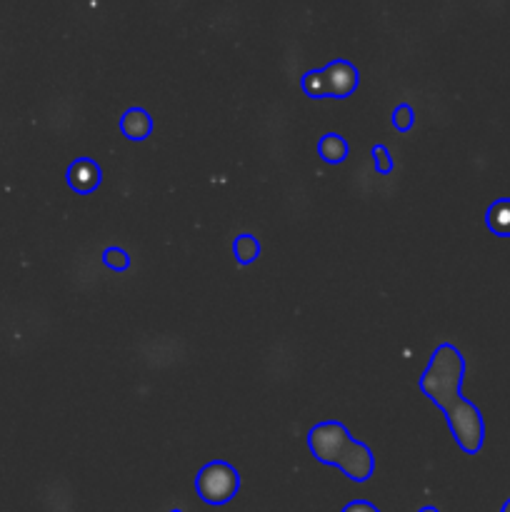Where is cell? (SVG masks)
I'll return each mask as SVG.
<instances>
[{
  "mask_svg": "<svg viewBox=\"0 0 510 512\" xmlns=\"http://www.w3.org/2000/svg\"><path fill=\"white\" fill-rule=\"evenodd\" d=\"M465 360L455 345L443 343L435 348L433 358H430L428 368L420 375L418 385L435 405L448 418L450 430H453L455 440L465 453L475 455L483 448V415L473 403L460 395V383H463Z\"/></svg>",
  "mask_w": 510,
  "mask_h": 512,
  "instance_id": "6da1fadb",
  "label": "cell"
},
{
  "mask_svg": "<svg viewBox=\"0 0 510 512\" xmlns=\"http://www.w3.org/2000/svg\"><path fill=\"white\" fill-rule=\"evenodd\" d=\"M303 90L310 98H345L358 88V70L348 60H333L323 70H310L303 75Z\"/></svg>",
  "mask_w": 510,
  "mask_h": 512,
  "instance_id": "7a4b0ae2",
  "label": "cell"
},
{
  "mask_svg": "<svg viewBox=\"0 0 510 512\" xmlns=\"http://www.w3.org/2000/svg\"><path fill=\"white\" fill-rule=\"evenodd\" d=\"M238 488L240 475L235 473L233 465L223 463V460H213V463L203 465L200 473L195 475V490L208 505H225L228 500H233Z\"/></svg>",
  "mask_w": 510,
  "mask_h": 512,
  "instance_id": "3957f363",
  "label": "cell"
},
{
  "mask_svg": "<svg viewBox=\"0 0 510 512\" xmlns=\"http://www.w3.org/2000/svg\"><path fill=\"white\" fill-rule=\"evenodd\" d=\"M350 433L343 423L338 420H328V423H318L308 435V445L313 450L315 458L325 465H338L340 455L345 453L350 443Z\"/></svg>",
  "mask_w": 510,
  "mask_h": 512,
  "instance_id": "277c9868",
  "label": "cell"
},
{
  "mask_svg": "<svg viewBox=\"0 0 510 512\" xmlns=\"http://www.w3.org/2000/svg\"><path fill=\"white\" fill-rule=\"evenodd\" d=\"M338 468L343 470L350 480H355V483H365V480L373 475V453H370L368 445L360 443V440H350L345 453L340 455Z\"/></svg>",
  "mask_w": 510,
  "mask_h": 512,
  "instance_id": "5b68a950",
  "label": "cell"
},
{
  "mask_svg": "<svg viewBox=\"0 0 510 512\" xmlns=\"http://www.w3.org/2000/svg\"><path fill=\"white\" fill-rule=\"evenodd\" d=\"M68 183L75 193H93L100 185V168L88 158L75 160L68 168Z\"/></svg>",
  "mask_w": 510,
  "mask_h": 512,
  "instance_id": "8992f818",
  "label": "cell"
},
{
  "mask_svg": "<svg viewBox=\"0 0 510 512\" xmlns=\"http://www.w3.org/2000/svg\"><path fill=\"white\" fill-rule=\"evenodd\" d=\"M120 130L128 140H145L150 133H153V118H150L148 110L143 108H130L125 110L123 118H120Z\"/></svg>",
  "mask_w": 510,
  "mask_h": 512,
  "instance_id": "52a82bcc",
  "label": "cell"
},
{
  "mask_svg": "<svg viewBox=\"0 0 510 512\" xmlns=\"http://www.w3.org/2000/svg\"><path fill=\"white\" fill-rule=\"evenodd\" d=\"M485 223L500 238H510V198L495 200L488 208V215H485Z\"/></svg>",
  "mask_w": 510,
  "mask_h": 512,
  "instance_id": "ba28073f",
  "label": "cell"
},
{
  "mask_svg": "<svg viewBox=\"0 0 510 512\" xmlns=\"http://www.w3.org/2000/svg\"><path fill=\"white\" fill-rule=\"evenodd\" d=\"M318 153H320V158L325 160V163L338 165V163H343L345 158H348V143H345L340 135L328 133V135H323V138H320Z\"/></svg>",
  "mask_w": 510,
  "mask_h": 512,
  "instance_id": "9c48e42d",
  "label": "cell"
},
{
  "mask_svg": "<svg viewBox=\"0 0 510 512\" xmlns=\"http://www.w3.org/2000/svg\"><path fill=\"white\" fill-rule=\"evenodd\" d=\"M233 253L240 265H250L260 255V243L255 240V235H238L233 243Z\"/></svg>",
  "mask_w": 510,
  "mask_h": 512,
  "instance_id": "30bf717a",
  "label": "cell"
},
{
  "mask_svg": "<svg viewBox=\"0 0 510 512\" xmlns=\"http://www.w3.org/2000/svg\"><path fill=\"white\" fill-rule=\"evenodd\" d=\"M413 120H415V113L408 103L398 105V108L393 110V128L400 130V133H408V130L413 128Z\"/></svg>",
  "mask_w": 510,
  "mask_h": 512,
  "instance_id": "8fae6325",
  "label": "cell"
},
{
  "mask_svg": "<svg viewBox=\"0 0 510 512\" xmlns=\"http://www.w3.org/2000/svg\"><path fill=\"white\" fill-rule=\"evenodd\" d=\"M103 263L108 265L110 270H128L130 268V258L123 248H108L103 253Z\"/></svg>",
  "mask_w": 510,
  "mask_h": 512,
  "instance_id": "7c38bea8",
  "label": "cell"
},
{
  "mask_svg": "<svg viewBox=\"0 0 510 512\" xmlns=\"http://www.w3.org/2000/svg\"><path fill=\"white\" fill-rule=\"evenodd\" d=\"M370 153H373L375 170H378V173H390V170H393V158H390V153L385 145H375Z\"/></svg>",
  "mask_w": 510,
  "mask_h": 512,
  "instance_id": "4fadbf2b",
  "label": "cell"
},
{
  "mask_svg": "<svg viewBox=\"0 0 510 512\" xmlns=\"http://www.w3.org/2000/svg\"><path fill=\"white\" fill-rule=\"evenodd\" d=\"M343 512H380L375 505L365 503V500H353V503H348L343 508Z\"/></svg>",
  "mask_w": 510,
  "mask_h": 512,
  "instance_id": "5bb4252c",
  "label": "cell"
},
{
  "mask_svg": "<svg viewBox=\"0 0 510 512\" xmlns=\"http://www.w3.org/2000/svg\"><path fill=\"white\" fill-rule=\"evenodd\" d=\"M418 512H438V510H435V508H430V505H428V508H420Z\"/></svg>",
  "mask_w": 510,
  "mask_h": 512,
  "instance_id": "9a60e30c",
  "label": "cell"
},
{
  "mask_svg": "<svg viewBox=\"0 0 510 512\" xmlns=\"http://www.w3.org/2000/svg\"><path fill=\"white\" fill-rule=\"evenodd\" d=\"M500 512H510V500H508V503L503 505V510H500Z\"/></svg>",
  "mask_w": 510,
  "mask_h": 512,
  "instance_id": "2e32d148",
  "label": "cell"
},
{
  "mask_svg": "<svg viewBox=\"0 0 510 512\" xmlns=\"http://www.w3.org/2000/svg\"><path fill=\"white\" fill-rule=\"evenodd\" d=\"M170 512H183V510H170Z\"/></svg>",
  "mask_w": 510,
  "mask_h": 512,
  "instance_id": "e0dca14e",
  "label": "cell"
}]
</instances>
